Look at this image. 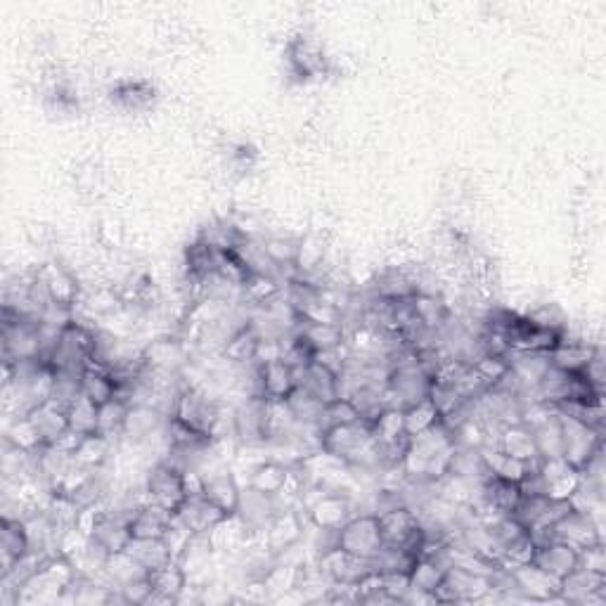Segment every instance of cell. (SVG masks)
<instances>
[{"instance_id": "ac0fdd59", "label": "cell", "mask_w": 606, "mask_h": 606, "mask_svg": "<svg viewBox=\"0 0 606 606\" xmlns=\"http://www.w3.org/2000/svg\"><path fill=\"white\" fill-rule=\"evenodd\" d=\"M294 377L296 386L311 391L322 403H332L334 398H339V375L320 360H313L306 367H296Z\"/></svg>"}, {"instance_id": "30bf717a", "label": "cell", "mask_w": 606, "mask_h": 606, "mask_svg": "<svg viewBox=\"0 0 606 606\" xmlns=\"http://www.w3.org/2000/svg\"><path fill=\"white\" fill-rule=\"evenodd\" d=\"M320 571L332 580L334 585H358L367 573L377 571L370 559H360L356 554L341 550V547H330L320 554Z\"/></svg>"}, {"instance_id": "d4e9b609", "label": "cell", "mask_w": 606, "mask_h": 606, "mask_svg": "<svg viewBox=\"0 0 606 606\" xmlns=\"http://www.w3.org/2000/svg\"><path fill=\"white\" fill-rule=\"evenodd\" d=\"M533 564L550 573V576L562 580L569 576L571 571L578 569V550L559 543V540H550V543L540 545L538 550H535Z\"/></svg>"}, {"instance_id": "277c9868", "label": "cell", "mask_w": 606, "mask_h": 606, "mask_svg": "<svg viewBox=\"0 0 606 606\" xmlns=\"http://www.w3.org/2000/svg\"><path fill=\"white\" fill-rule=\"evenodd\" d=\"M337 547L356 554L360 559H370V562H375L379 552L384 550L377 514L375 512L353 514V517L337 531Z\"/></svg>"}, {"instance_id": "1f68e13d", "label": "cell", "mask_w": 606, "mask_h": 606, "mask_svg": "<svg viewBox=\"0 0 606 606\" xmlns=\"http://www.w3.org/2000/svg\"><path fill=\"white\" fill-rule=\"evenodd\" d=\"M296 334L313 348L315 356L325 351H334V348L346 346V332L341 325H330V322H296Z\"/></svg>"}, {"instance_id": "4fadbf2b", "label": "cell", "mask_w": 606, "mask_h": 606, "mask_svg": "<svg viewBox=\"0 0 606 606\" xmlns=\"http://www.w3.org/2000/svg\"><path fill=\"white\" fill-rule=\"evenodd\" d=\"M301 538H303L301 514L294 512V509H285V512H277L275 519L270 521L266 531H263V547H266L268 554L277 557V554L292 550Z\"/></svg>"}, {"instance_id": "9a60e30c", "label": "cell", "mask_w": 606, "mask_h": 606, "mask_svg": "<svg viewBox=\"0 0 606 606\" xmlns=\"http://www.w3.org/2000/svg\"><path fill=\"white\" fill-rule=\"evenodd\" d=\"M145 358V367L154 375H166V377H176L178 370L188 363V351L185 346L180 344L178 339H157L152 341L150 346L143 351Z\"/></svg>"}, {"instance_id": "c3c4849f", "label": "cell", "mask_w": 606, "mask_h": 606, "mask_svg": "<svg viewBox=\"0 0 606 606\" xmlns=\"http://www.w3.org/2000/svg\"><path fill=\"white\" fill-rule=\"evenodd\" d=\"M128 408H131V403L121 401V398H114V401L100 405L98 434H105L109 438L121 436V431H124Z\"/></svg>"}, {"instance_id": "ba28073f", "label": "cell", "mask_w": 606, "mask_h": 606, "mask_svg": "<svg viewBox=\"0 0 606 606\" xmlns=\"http://www.w3.org/2000/svg\"><path fill=\"white\" fill-rule=\"evenodd\" d=\"M552 540L573 547V550H585V547L604 543L602 526L597 524L590 514L578 512V509H566V512L552 524Z\"/></svg>"}, {"instance_id": "5bb4252c", "label": "cell", "mask_w": 606, "mask_h": 606, "mask_svg": "<svg viewBox=\"0 0 606 606\" xmlns=\"http://www.w3.org/2000/svg\"><path fill=\"white\" fill-rule=\"evenodd\" d=\"M204 498L221 509L225 517H232L240 509L242 486L230 469H216L204 474Z\"/></svg>"}, {"instance_id": "7c38bea8", "label": "cell", "mask_w": 606, "mask_h": 606, "mask_svg": "<svg viewBox=\"0 0 606 606\" xmlns=\"http://www.w3.org/2000/svg\"><path fill=\"white\" fill-rule=\"evenodd\" d=\"M559 599L566 604H604L606 602V576L578 566L569 576L562 578Z\"/></svg>"}, {"instance_id": "e0dca14e", "label": "cell", "mask_w": 606, "mask_h": 606, "mask_svg": "<svg viewBox=\"0 0 606 606\" xmlns=\"http://www.w3.org/2000/svg\"><path fill=\"white\" fill-rule=\"evenodd\" d=\"M479 455H481L483 467H486L488 476H495V479H502L509 483H517V486H521V483H524L528 476L538 469V467H533V464L521 462V460H517V457L502 453L495 443L493 446L491 443H486V446L479 450Z\"/></svg>"}, {"instance_id": "4dcf8cb0", "label": "cell", "mask_w": 606, "mask_h": 606, "mask_svg": "<svg viewBox=\"0 0 606 606\" xmlns=\"http://www.w3.org/2000/svg\"><path fill=\"white\" fill-rule=\"evenodd\" d=\"M29 417L34 419L36 429L41 431L45 448L53 446V443L60 441V438L69 431L67 408L55 401H45L41 405H36V408L29 412Z\"/></svg>"}, {"instance_id": "836d02e7", "label": "cell", "mask_w": 606, "mask_h": 606, "mask_svg": "<svg viewBox=\"0 0 606 606\" xmlns=\"http://www.w3.org/2000/svg\"><path fill=\"white\" fill-rule=\"evenodd\" d=\"M446 569L448 564L446 559H443V550L434 554V557H419L415 566L410 569V588L434 595L443 576H446Z\"/></svg>"}, {"instance_id": "7bdbcfd3", "label": "cell", "mask_w": 606, "mask_h": 606, "mask_svg": "<svg viewBox=\"0 0 606 606\" xmlns=\"http://www.w3.org/2000/svg\"><path fill=\"white\" fill-rule=\"evenodd\" d=\"M299 244L301 242L292 240V237H270V240L263 242V251H266V256L273 261V266L280 270L282 275H285V270H292V273H296Z\"/></svg>"}, {"instance_id": "74e56055", "label": "cell", "mask_w": 606, "mask_h": 606, "mask_svg": "<svg viewBox=\"0 0 606 606\" xmlns=\"http://www.w3.org/2000/svg\"><path fill=\"white\" fill-rule=\"evenodd\" d=\"M5 443L24 450V453H34V455L41 453V450L45 448L41 431L36 429L34 419H31L29 415L12 417L10 427H8V431H5Z\"/></svg>"}, {"instance_id": "52a82bcc", "label": "cell", "mask_w": 606, "mask_h": 606, "mask_svg": "<svg viewBox=\"0 0 606 606\" xmlns=\"http://www.w3.org/2000/svg\"><path fill=\"white\" fill-rule=\"evenodd\" d=\"M235 438L242 446H261L268 441V401L263 396H244L232 410Z\"/></svg>"}, {"instance_id": "f35d334b", "label": "cell", "mask_w": 606, "mask_h": 606, "mask_svg": "<svg viewBox=\"0 0 606 606\" xmlns=\"http://www.w3.org/2000/svg\"><path fill=\"white\" fill-rule=\"evenodd\" d=\"M287 405H289V410H292L294 419L301 424V427H315V429H318L322 410H325L327 403H322L320 398H315L311 391L296 386V389L289 393Z\"/></svg>"}, {"instance_id": "8992f818", "label": "cell", "mask_w": 606, "mask_h": 606, "mask_svg": "<svg viewBox=\"0 0 606 606\" xmlns=\"http://www.w3.org/2000/svg\"><path fill=\"white\" fill-rule=\"evenodd\" d=\"M145 498L147 502H154V505L169 509V512L176 514L183 502L188 500V493H185V481H183V469H178L176 464H171L169 460L154 464L147 474L145 481Z\"/></svg>"}, {"instance_id": "44dd1931", "label": "cell", "mask_w": 606, "mask_h": 606, "mask_svg": "<svg viewBox=\"0 0 606 606\" xmlns=\"http://www.w3.org/2000/svg\"><path fill=\"white\" fill-rule=\"evenodd\" d=\"M223 519H225V514L216 505H211L204 495L188 498L183 502V507L173 514V521H176V524L185 526L190 533H195V535H209L211 528H214L218 521H223Z\"/></svg>"}, {"instance_id": "d6a6232c", "label": "cell", "mask_w": 606, "mask_h": 606, "mask_svg": "<svg viewBox=\"0 0 606 606\" xmlns=\"http://www.w3.org/2000/svg\"><path fill=\"white\" fill-rule=\"evenodd\" d=\"M261 344V334L256 332V327L251 325V320L242 330H237L232 337L228 339V344L223 346V358L225 363L230 365H240V367H249L256 363V351H259Z\"/></svg>"}, {"instance_id": "484cf974", "label": "cell", "mask_w": 606, "mask_h": 606, "mask_svg": "<svg viewBox=\"0 0 606 606\" xmlns=\"http://www.w3.org/2000/svg\"><path fill=\"white\" fill-rule=\"evenodd\" d=\"M161 429V410L150 403H131L121 438L131 443H143Z\"/></svg>"}, {"instance_id": "5b68a950", "label": "cell", "mask_w": 606, "mask_h": 606, "mask_svg": "<svg viewBox=\"0 0 606 606\" xmlns=\"http://www.w3.org/2000/svg\"><path fill=\"white\" fill-rule=\"evenodd\" d=\"M493 580L481 573L464 571L460 566H448L446 576L434 592L438 604H457V602H481L493 595Z\"/></svg>"}, {"instance_id": "b9f144b4", "label": "cell", "mask_w": 606, "mask_h": 606, "mask_svg": "<svg viewBox=\"0 0 606 606\" xmlns=\"http://www.w3.org/2000/svg\"><path fill=\"white\" fill-rule=\"evenodd\" d=\"M403 412H405V434L408 436L424 434V431L441 424V412H438L431 398H424V401L410 405V408H405Z\"/></svg>"}, {"instance_id": "2e32d148", "label": "cell", "mask_w": 606, "mask_h": 606, "mask_svg": "<svg viewBox=\"0 0 606 606\" xmlns=\"http://www.w3.org/2000/svg\"><path fill=\"white\" fill-rule=\"evenodd\" d=\"M147 578H150L152 585V597L147 604L180 602L183 592L190 588V578L183 566H180V562H166L164 566H159V569L147 571Z\"/></svg>"}, {"instance_id": "8d00e7d4", "label": "cell", "mask_w": 606, "mask_h": 606, "mask_svg": "<svg viewBox=\"0 0 606 606\" xmlns=\"http://www.w3.org/2000/svg\"><path fill=\"white\" fill-rule=\"evenodd\" d=\"M412 308H415L419 325L429 332L441 330L450 320L448 303H443L441 296L436 294H415L412 296Z\"/></svg>"}, {"instance_id": "f1b7e54d", "label": "cell", "mask_w": 606, "mask_h": 606, "mask_svg": "<svg viewBox=\"0 0 606 606\" xmlns=\"http://www.w3.org/2000/svg\"><path fill=\"white\" fill-rule=\"evenodd\" d=\"M599 348L585 341H573V339H562V344L550 351V363L552 367L564 372H585L590 367L592 360L599 356Z\"/></svg>"}, {"instance_id": "ee69618b", "label": "cell", "mask_w": 606, "mask_h": 606, "mask_svg": "<svg viewBox=\"0 0 606 606\" xmlns=\"http://www.w3.org/2000/svg\"><path fill=\"white\" fill-rule=\"evenodd\" d=\"M244 299L254 303V306L266 308L277 299L280 294V282L273 275H263V273H251L247 277V282L242 285Z\"/></svg>"}, {"instance_id": "e575fe53", "label": "cell", "mask_w": 606, "mask_h": 606, "mask_svg": "<svg viewBox=\"0 0 606 606\" xmlns=\"http://www.w3.org/2000/svg\"><path fill=\"white\" fill-rule=\"evenodd\" d=\"M372 431H375L379 448L396 446V443H403L410 438L405 434V412L401 408H393V405L379 412L375 422H372Z\"/></svg>"}, {"instance_id": "4316f807", "label": "cell", "mask_w": 606, "mask_h": 606, "mask_svg": "<svg viewBox=\"0 0 606 606\" xmlns=\"http://www.w3.org/2000/svg\"><path fill=\"white\" fill-rule=\"evenodd\" d=\"M287 60H289V67H292V72L296 76H301V79H308V76L325 72V64H327L320 45L315 43L313 38H306V36L294 38V41L289 43Z\"/></svg>"}, {"instance_id": "8fae6325", "label": "cell", "mask_w": 606, "mask_h": 606, "mask_svg": "<svg viewBox=\"0 0 606 606\" xmlns=\"http://www.w3.org/2000/svg\"><path fill=\"white\" fill-rule=\"evenodd\" d=\"M36 282L43 287L45 296L50 303H60V306L74 308L81 301V287L76 277L69 273L60 263L48 261L36 270Z\"/></svg>"}, {"instance_id": "bcb514c9", "label": "cell", "mask_w": 606, "mask_h": 606, "mask_svg": "<svg viewBox=\"0 0 606 606\" xmlns=\"http://www.w3.org/2000/svg\"><path fill=\"white\" fill-rule=\"evenodd\" d=\"M360 419L363 417H360V412L356 405H353L351 398L339 396V398H334L332 403L325 405V410H322V417H320V424H318V431L339 427V424H353V422H360Z\"/></svg>"}, {"instance_id": "7402d4cb", "label": "cell", "mask_w": 606, "mask_h": 606, "mask_svg": "<svg viewBox=\"0 0 606 606\" xmlns=\"http://www.w3.org/2000/svg\"><path fill=\"white\" fill-rule=\"evenodd\" d=\"M31 552L29 533L24 519L3 517L0 521V557H3V576L12 571L19 559H24Z\"/></svg>"}, {"instance_id": "9c48e42d", "label": "cell", "mask_w": 606, "mask_h": 606, "mask_svg": "<svg viewBox=\"0 0 606 606\" xmlns=\"http://www.w3.org/2000/svg\"><path fill=\"white\" fill-rule=\"evenodd\" d=\"M509 576H512V588L524 599H531V602H540V604L562 602V599H559L562 580L550 576V573L540 569V566H535L533 562L509 571Z\"/></svg>"}, {"instance_id": "60d3db41", "label": "cell", "mask_w": 606, "mask_h": 606, "mask_svg": "<svg viewBox=\"0 0 606 606\" xmlns=\"http://www.w3.org/2000/svg\"><path fill=\"white\" fill-rule=\"evenodd\" d=\"M98 412L100 408L90 401L88 396H79L74 398L72 403L67 405V417H69V429L76 431V434H98Z\"/></svg>"}, {"instance_id": "ffe728a7", "label": "cell", "mask_w": 606, "mask_h": 606, "mask_svg": "<svg viewBox=\"0 0 606 606\" xmlns=\"http://www.w3.org/2000/svg\"><path fill=\"white\" fill-rule=\"evenodd\" d=\"M171 524L173 512L154 505V502H145V505L131 509V514H128L131 538H164Z\"/></svg>"}, {"instance_id": "cb8c5ba5", "label": "cell", "mask_w": 606, "mask_h": 606, "mask_svg": "<svg viewBox=\"0 0 606 606\" xmlns=\"http://www.w3.org/2000/svg\"><path fill=\"white\" fill-rule=\"evenodd\" d=\"M277 512H280V509H277V498H270V495H263L249 486L242 488V500L237 514H240V519L251 528V531L256 533L266 531Z\"/></svg>"}, {"instance_id": "ab89813d", "label": "cell", "mask_w": 606, "mask_h": 606, "mask_svg": "<svg viewBox=\"0 0 606 606\" xmlns=\"http://www.w3.org/2000/svg\"><path fill=\"white\" fill-rule=\"evenodd\" d=\"M109 448H112V438L105 434H88L81 438L79 448H76V453H74V462L81 464V467L98 472L102 464L107 462Z\"/></svg>"}, {"instance_id": "f6af8a7d", "label": "cell", "mask_w": 606, "mask_h": 606, "mask_svg": "<svg viewBox=\"0 0 606 606\" xmlns=\"http://www.w3.org/2000/svg\"><path fill=\"white\" fill-rule=\"evenodd\" d=\"M535 550H538V547H535L533 538L526 531L524 535H519V538H514L512 543H507L505 547H502L498 566L502 571H514V569H519V566L531 564L535 557Z\"/></svg>"}, {"instance_id": "83f0119b", "label": "cell", "mask_w": 606, "mask_h": 606, "mask_svg": "<svg viewBox=\"0 0 606 606\" xmlns=\"http://www.w3.org/2000/svg\"><path fill=\"white\" fill-rule=\"evenodd\" d=\"M289 472H292V464H285L280 460H261L249 472L247 486L263 495H270V498H280L287 486Z\"/></svg>"}, {"instance_id": "d6986e66", "label": "cell", "mask_w": 606, "mask_h": 606, "mask_svg": "<svg viewBox=\"0 0 606 606\" xmlns=\"http://www.w3.org/2000/svg\"><path fill=\"white\" fill-rule=\"evenodd\" d=\"M495 446H498L502 453L517 457V460H521V462L533 464V467H538L540 464V455H538V446H535L533 431L524 422H514V424H505V427H500L498 438H495Z\"/></svg>"}, {"instance_id": "7a4b0ae2", "label": "cell", "mask_w": 606, "mask_h": 606, "mask_svg": "<svg viewBox=\"0 0 606 606\" xmlns=\"http://www.w3.org/2000/svg\"><path fill=\"white\" fill-rule=\"evenodd\" d=\"M301 502L306 521L315 531H339L353 517L351 498L325 483H308L301 493Z\"/></svg>"}, {"instance_id": "603a6c76", "label": "cell", "mask_w": 606, "mask_h": 606, "mask_svg": "<svg viewBox=\"0 0 606 606\" xmlns=\"http://www.w3.org/2000/svg\"><path fill=\"white\" fill-rule=\"evenodd\" d=\"M294 389V367L287 360H273V363L259 365V393L266 401H287Z\"/></svg>"}, {"instance_id": "6da1fadb", "label": "cell", "mask_w": 606, "mask_h": 606, "mask_svg": "<svg viewBox=\"0 0 606 606\" xmlns=\"http://www.w3.org/2000/svg\"><path fill=\"white\" fill-rule=\"evenodd\" d=\"M318 450L344 462L348 469L382 467V448H379L372 424L363 419L322 429L318 434Z\"/></svg>"}, {"instance_id": "d590c367", "label": "cell", "mask_w": 606, "mask_h": 606, "mask_svg": "<svg viewBox=\"0 0 606 606\" xmlns=\"http://www.w3.org/2000/svg\"><path fill=\"white\" fill-rule=\"evenodd\" d=\"M126 552L143 566L145 571H154L166 562H173L169 547H166L164 538H131Z\"/></svg>"}, {"instance_id": "681fc988", "label": "cell", "mask_w": 606, "mask_h": 606, "mask_svg": "<svg viewBox=\"0 0 606 606\" xmlns=\"http://www.w3.org/2000/svg\"><path fill=\"white\" fill-rule=\"evenodd\" d=\"M472 367L476 372H479V377L486 382L488 389L500 382V379H505V375L509 372V360L507 356H481L476 358Z\"/></svg>"}, {"instance_id": "3957f363", "label": "cell", "mask_w": 606, "mask_h": 606, "mask_svg": "<svg viewBox=\"0 0 606 606\" xmlns=\"http://www.w3.org/2000/svg\"><path fill=\"white\" fill-rule=\"evenodd\" d=\"M559 422H562V441H564V460L573 469L583 472L588 464L604 450L602 429L590 427V424L580 422L576 417L562 415L557 412Z\"/></svg>"}, {"instance_id": "7dc6e473", "label": "cell", "mask_w": 606, "mask_h": 606, "mask_svg": "<svg viewBox=\"0 0 606 606\" xmlns=\"http://www.w3.org/2000/svg\"><path fill=\"white\" fill-rule=\"evenodd\" d=\"M112 98L119 102L121 107L133 109V112H138V109H145L152 105L154 100V88L147 86L143 81H133V83H121V86H116L112 90Z\"/></svg>"}, {"instance_id": "f546056e", "label": "cell", "mask_w": 606, "mask_h": 606, "mask_svg": "<svg viewBox=\"0 0 606 606\" xmlns=\"http://www.w3.org/2000/svg\"><path fill=\"white\" fill-rule=\"evenodd\" d=\"M81 393L100 408V405L114 401V398L119 396V379H116L112 370H107L105 365L90 363L86 370H83Z\"/></svg>"}]
</instances>
